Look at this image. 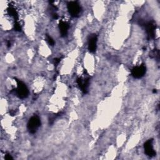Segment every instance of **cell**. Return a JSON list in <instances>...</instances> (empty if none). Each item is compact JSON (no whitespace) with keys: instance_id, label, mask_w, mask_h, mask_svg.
I'll use <instances>...</instances> for the list:
<instances>
[{"instance_id":"cell-1","label":"cell","mask_w":160,"mask_h":160,"mask_svg":"<svg viewBox=\"0 0 160 160\" xmlns=\"http://www.w3.org/2000/svg\"><path fill=\"white\" fill-rule=\"evenodd\" d=\"M40 125H41V120L37 116H33L28 121L27 128L30 133L34 134L37 131Z\"/></svg>"},{"instance_id":"cell-2","label":"cell","mask_w":160,"mask_h":160,"mask_svg":"<svg viewBox=\"0 0 160 160\" xmlns=\"http://www.w3.org/2000/svg\"><path fill=\"white\" fill-rule=\"evenodd\" d=\"M15 79L18 84L17 88L16 90L17 96L21 99H24L27 98L29 94V91L27 86L23 82L21 81L20 80L17 79L16 78H15Z\"/></svg>"},{"instance_id":"cell-3","label":"cell","mask_w":160,"mask_h":160,"mask_svg":"<svg viewBox=\"0 0 160 160\" xmlns=\"http://www.w3.org/2000/svg\"><path fill=\"white\" fill-rule=\"evenodd\" d=\"M139 24L141 26H144L146 32L148 34V38L149 39H153L154 38L155 34V29H156V24L153 21H149L148 22H145L142 21H139Z\"/></svg>"},{"instance_id":"cell-4","label":"cell","mask_w":160,"mask_h":160,"mask_svg":"<svg viewBox=\"0 0 160 160\" xmlns=\"http://www.w3.org/2000/svg\"><path fill=\"white\" fill-rule=\"evenodd\" d=\"M68 10L72 17H77L81 11V7L77 1H70L67 4Z\"/></svg>"},{"instance_id":"cell-5","label":"cell","mask_w":160,"mask_h":160,"mask_svg":"<svg viewBox=\"0 0 160 160\" xmlns=\"http://www.w3.org/2000/svg\"><path fill=\"white\" fill-rule=\"evenodd\" d=\"M146 71V66L144 64L134 67L131 70V74L135 78H141L144 76Z\"/></svg>"},{"instance_id":"cell-6","label":"cell","mask_w":160,"mask_h":160,"mask_svg":"<svg viewBox=\"0 0 160 160\" xmlns=\"http://www.w3.org/2000/svg\"><path fill=\"white\" fill-rule=\"evenodd\" d=\"M153 139H148L144 144V152L145 153L150 157H153L156 156V151L154 150L153 148Z\"/></svg>"},{"instance_id":"cell-7","label":"cell","mask_w":160,"mask_h":160,"mask_svg":"<svg viewBox=\"0 0 160 160\" xmlns=\"http://www.w3.org/2000/svg\"><path fill=\"white\" fill-rule=\"evenodd\" d=\"M98 37L96 34H92L89 36L88 40V50L89 52L93 53L96 51V44H97Z\"/></svg>"},{"instance_id":"cell-8","label":"cell","mask_w":160,"mask_h":160,"mask_svg":"<svg viewBox=\"0 0 160 160\" xmlns=\"http://www.w3.org/2000/svg\"><path fill=\"white\" fill-rule=\"evenodd\" d=\"M89 78H86L85 79H82L81 78H77V83L79 87V88L81 89V91L84 93H86L88 92V88L89 86Z\"/></svg>"},{"instance_id":"cell-9","label":"cell","mask_w":160,"mask_h":160,"mask_svg":"<svg viewBox=\"0 0 160 160\" xmlns=\"http://www.w3.org/2000/svg\"><path fill=\"white\" fill-rule=\"evenodd\" d=\"M59 28L60 33L62 36H66L68 34V31L69 28V24L66 21H61L59 24Z\"/></svg>"},{"instance_id":"cell-10","label":"cell","mask_w":160,"mask_h":160,"mask_svg":"<svg viewBox=\"0 0 160 160\" xmlns=\"http://www.w3.org/2000/svg\"><path fill=\"white\" fill-rule=\"evenodd\" d=\"M8 13L12 17H13L15 20L17 21V19L18 18V13L16 11V9L12 7V6H9L8 8Z\"/></svg>"},{"instance_id":"cell-11","label":"cell","mask_w":160,"mask_h":160,"mask_svg":"<svg viewBox=\"0 0 160 160\" xmlns=\"http://www.w3.org/2000/svg\"><path fill=\"white\" fill-rule=\"evenodd\" d=\"M46 39H47V41H48V42L49 43V45H51V46H54V45L55 42H54V39L50 36H49L48 34H46Z\"/></svg>"},{"instance_id":"cell-12","label":"cell","mask_w":160,"mask_h":160,"mask_svg":"<svg viewBox=\"0 0 160 160\" xmlns=\"http://www.w3.org/2000/svg\"><path fill=\"white\" fill-rule=\"evenodd\" d=\"M14 29L17 31H21V27L18 21L15 22L14 25Z\"/></svg>"},{"instance_id":"cell-13","label":"cell","mask_w":160,"mask_h":160,"mask_svg":"<svg viewBox=\"0 0 160 160\" xmlns=\"http://www.w3.org/2000/svg\"><path fill=\"white\" fill-rule=\"evenodd\" d=\"M4 158H5V159H6V160H10V159H13L12 157L11 156V155L10 154H6Z\"/></svg>"},{"instance_id":"cell-14","label":"cell","mask_w":160,"mask_h":160,"mask_svg":"<svg viewBox=\"0 0 160 160\" xmlns=\"http://www.w3.org/2000/svg\"><path fill=\"white\" fill-rule=\"evenodd\" d=\"M60 61H61V58H55V59H54V64L56 66H57V64H59Z\"/></svg>"},{"instance_id":"cell-15","label":"cell","mask_w":160,"mask_h":160,"mask_svg":"<svg viewBox=\"0 0 160 160\" xmlns=\"http://www.w3.org/2000/svg\"><path fill=\"white\" fill-rule=\"evenodd\" d=\"M52 18H53V19H56L58 18V15L56 13H55V12L52 13Z\"/></svg>"},{"instance_id":"cell-16","label":"cell","mask_w":160,"mask_h":160,"mask_svg":"<svg viewBox=\"0 0 160 160\" xmlns=\"http://www.w3.org/2000/svg\"><path fill=\"white\" fill-rule=\"evenodd\" d=\"M7 45H8V47H9V46H11V42H10V41H8V42Z\"/></svg>"}]
</instances>
